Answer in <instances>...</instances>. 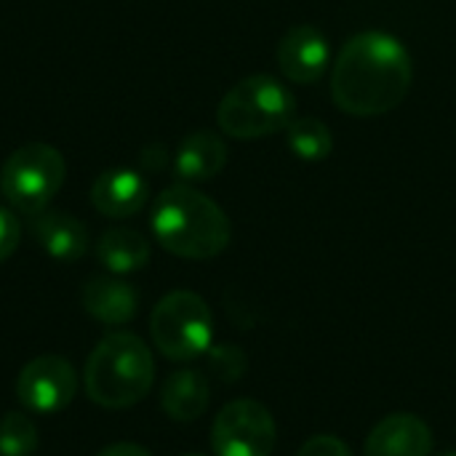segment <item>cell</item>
<instances>
[{"label": "cell", "mask_w": 456, "mask_h": 456, "mask_svg": "<svg viewBox=\"0 0 456 456\" xmlns=\"http://www.w3.org/2000/svg\"><path fill=\"white\" fill-rule=\"evenodd\" d=\"M278 441L270 409L251 398L227 403L211 428V446L216 456H270Z\"/></svg>", "instance_id": "cell-7"}, {"label": "cell", "mask_w": 456, "mask_h": 456, "mask_svg": "<svg viewBox=\"0 0 456 456\" xmlns=\"http://www.w3.org/2000/svg\"><path fill=\"white\" fill-rule=\"evenodd\" d=\"M32 232L43 251L59 262H75L88 248V232L83 222L67 211H40V216L32 222Z\"/></svg>", "instance_id": "cell-14"}, {"label": "cell", "mask_w": 456, "mask_h": 456, "mask_svg": "<svg viewBox=\"0 0 456 456\" xmlns=\"http://www.w3.org/2000/svg\"><path fill=\"white\" fill-rule=\"evenodd\" d=\"M227 163V144L214 131H192L182 139L176 158H174V174L190 184V182H208L214 179Z\"/></svg>", "instance_id": "cell-13"}, {"label": "cell", "mask_w": 456, "mask_h": 456, "mask_svg": "<svg viewBox=\"0 0 456 456\" xmlns=\"http://www.w3.org/2000/svg\"><path fill=\"white\" fill-rule=\"evenodd\" d=\"M208 401H211L208 379L195 369H179L168 374L160 390V406L174 422H195L208 409Z\"/></svg>", "instance_id": "cell-15"}, {"label": "cell", "mask_w": 456, "mask_h": 456, "mask_svg": "<svg viewBox=\"0 0 456 456\" xmlns=\"http://www.w3.org/2000/svg\"><path fill=\"white\" fill-rule=\"evenodd\" d=\"M152 232L174 256L198 262L219 256L232 238L222 206L190 184H174L158 195L152 206Z\"/></svg>", "instance_id": "cell-2"}, {"label": "cell", "mask_w": 456, "mask_h": 456, "mask_svg": "<svg viewBox=\"0 0 456 456\" xmlns=\"http://www.w3.org/2000/svg\"><path fill=\"white\" fill-rule=\"evenodd\" d=\"M64 158L45 142L13 150L0 168L3 198L24 214H40L64 184Z\"/></svg>", "instance_id": "cell-5"}, {"label": "cell", "mask_w": 456, "mask_h": 456, "mask_svg": "<svg viewBox=\"0 0 456 456\" xmlns=\"http://www.w3.org/2000/svg\"><path fill=\"white\" fill-rule=\"evenodd\" d=\"M77 393V374L61 355L32 358L16 379L19 403L32 414H56L72 403Z\"/></svg>", "instance_id": "cell-8"}, {"label": "cell", "mask_w": 456, "mask_h": 456, "mask_svg": "<svg viewBox=\"0 0 456 456\" xmlns=\"http://www.w3.org/2000/svg\"><path fill=\"white\" fill-rule=\"evenodd\" d=\"M411 83L414 61L409 48L382 29L353 35L331 69L334 104L355 118H377L401 107Z\"/></svg>", "instance_id": "cell-1"}, {"label": "cell", "mask_w": 456, "mask_h": 456, "mask_svg": "<svg viewBox=\"0 0 456 456\" xmlns=\"http://www.w3.org/2000/svg\"><path fill=\"white\" fill-rule=\"evenodd\" d=\"M184 456H203V454H184Z\"/></svg>", "instance_id": "cell-24"}, {"label": "cell", "mask_w": 456, "mask_h": 456, "mask_svg": "<svg viewBox=\"0 0 456 456\" xmlns=\"http://www.w3.org/2000/svg\"><path fill=\"white\" fill-rule=\"evenodd\" d=\"M96 456H152L144 446L139 444H128V441H120V444H112L107 449H102Z\"/></svg>", "instance_id": "cell-22"}, {"label": "cell", "mask_w": 456, "mask_h": 456, "mask_svg": "<svg viewBox=\"0 0 456 456\" xmlns=\"http://www.w3.org/2000/svg\"><path fill=\"white\" fill-rule=\"evenodd\" d=\"M433 433L414 414H390L369 433L363 456H430Z\"/></svg>", "instance_id": "cell-10"}, {"label": "cell", "mask_w": 456, "mask_h": 456, "mask_svg": "<svg viewBox=\"0 0 456 456\" xmlns=\"http://www.w3.org/2000/svg\"><path fill=\"white\" fill-rule=\"evenodd\" d=\"M37 452V428L21 411L0 419V456H32Z\"/></svg>", "instance_id": "cell-18"}, {"label": "cell", "mask_w": 456, "mask_h": 456, "mask_svg": "<svg viewBox=\"0 0 456 456\" xmlns=\"http://www.w3.org/2000/svg\"><path fill=\"white\" fill-rule=\"evenodd\" d=\"M208 366H211V371L222 382H238L246 374L248 361H246V355H243L240 347H235V345H219V347L211 350Z\"/></svg>", "instance_id": "cell-19"}, {"label": "cell", "mask_w": 456, "mask_h": 456, "mask_svg": "<svg viewBox=\"0 0 456 456\" xmlns=\"http://www.w3.org/2000/svg\"><path fill=\"white\" fill-rule=\"evenodd\" d=\"M83 310L107 326H123L134 321L139 310V297L131 283H123L118 278L96 275L83 286Z\"/></svg>", "instance_id": "cell-12"}, {"label": "cell", "mask_w": 456, "mask_h": 456, "mask_svg": "<svg viewBox=\"0 0 456 456\" xmlns=\"http://www.w3.org/2000/svg\"><path fill=\"white\" fill-rule=\"evenodd\" d=\"M441 456H456V452H444V454Z\"/></svg>", "instance_id": "cell-23"}, {"label": "cell", "mask_w": 456, "mask_h": 456, "mask_svg": "<svg viewBox=\"0 0 456 456\" xmlns=\"http://www.w3.org/2000/svg\"><path fill=\"white\" fill-rule=\"evenodd\" d=\"M286 142H289L291 152L307 163H318V160L329 158L334 150V136H331L329 126L313 115L294 118L286 128Z\"/></svg>", "instance_id": "cell-17"}, {"label": "cell", "mask_w": 456, "mask_h": 456, "mask_svg": "<svg viewBox=\"0 0 456 456\" xmlns=\"http://www.w3.org/2000/svg\"><path fill=\"white\" fill-rule=\"evenodd\" d=\"M96 256L99 262L115 273V275H126V273H136L150 262V243L142 232L136 230H126V227H112L107 230L99 243H96Z\"/></svg>", "instance_id": "cell-16"}, {"label": "cell", "mask_w": 456, "mask_h": 456, "mask_svg": "<svg viewBox=\"0 0 456 456\" xmlns=\"http://www.w3.org/2000/svg\"><path fill=\"white\" fill-rule=\"evenodd\" d=\"M150 334L168 361H192L208 350L214 318L206 299L195 291H171L155 305Z\"/></svg>", "instance_id": "cell-6"}, {"label": "cell", "mask_w": 456, "mask_h": 456, "mask_svg": "<svg viewBox=\"0 0 456 456\" xmlns=\"http://www.w3.org/2000/svg\"><path fill=\"white\" fill-rule=\"evenodd\" d=\"M297 118L294 94L273 75H248L238 80L216 107L222 134L232 139H262L286 131Z\"/></svg>", "instance_id": "cell-4"}, {"label": "cell", "mask_w": 456, "mask_h": 456, "mask_svg": "<svg viewBox=\"0 0 456 456\" xmlns=\"http://www.w3.org/2000/svg\"><path fill=\"white\" fill-rule=\"evenodd\" d=\"M19 238H21L19 219L13 216L11 208H3V206H0V262H5V259L16 251Z\"/></svg>", "instance_id": "cell-21"}, {"label": "cell", "mask_w": 456, "mask_h": 456, "mask_svg": "<svg viewBox=\"0 0 456 456\" xmlns=\"http://www.w3.org/2000/svg\"><path fill=\"white\" fill-rule=\"evenodd\" d=\"M155 382V361L147 345L128 331L107 334L86 363V393L96 406H136Z\"/></svg>", "instance_id": "cell-3"}, {"label": "cell", "mask_w": 456, "mask_h": 456, "mask_svg": "<svg viewBox=\"0 0 456 456\" xmlns=\"http://www.w3.org/2000/svg\"><path fill=\"white\" fill-rule=\"evenodd\" d=\"M297 456H353L350 446L337 436H313L302 444Z\"/></svg>", "instance_id": "cell-20"}, {"label": "cell", "mask_w": 456, "mask_h": 456, "mask_svg": "<svg viewBox=\"0 0 456 456\" xmlns=\"http://www.w3.org/2000/svg\"><path fill=\"white\" fill-rule=\"evenodd\" d=\"M281 72L299 86L318 83L331 61L329 37L315 24H294L278 43Z\"/></svg>", "instance_id": "cell-9"}, {"label": "cell", "mask_w": 456, "mask_h": 456, "mask_svg": "<svg viewBox=\"0 0 456 456\" xmlns=\"http://www.w3.org/2000/svg\"><path fill=\"white\" fill-rule=\"evenodd\" d=\"M91 203L110 219L134 216L147 203V179L134 168H107L91 187Z\"/></svg>", "instance_id": "cell-11"}]
</instances>
